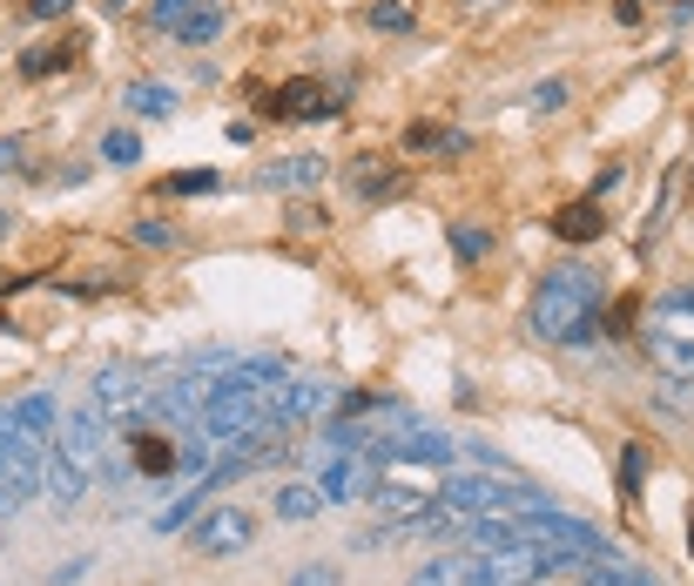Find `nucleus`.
<instances>
[{
	"instance_id": "obj_7",
	"label": "nucleus",
	"mask_w": 694,
	"mask_h": 586,
	"mask_svg": "<svg viewBox=\"0 0 694 586\" xmlns=\"http://www.w3.org/2000/svg\"><path fill=\"white\" fill-rule=\"evenodd\" d=\"M149 404H155V384H149V378H135V371H102V378H95V411L129 418V425H135Z\"/></svg>"
},
{
	"instance_id": "obj_15",
	"label": "nucleus",
	"mask_w": 694,
	"mask_h": 586,
	"mask_svg": "<svg viewBox=\"0 0 694 586\" xmlns=\"http://www.w3.org/2000/svg\"><path fill=\"white\" fill-rule=\"evenodd\" d=\"M122 109L142 115V122H169V115H176V89L142 74V81H129V89H122Z\"/></svg>"
},
{
	"instance_id": "obj_25",
	"label": "nucleus",
	"mask_w": 694,
	"mask_h": 586,
	"mask_svg": "<svg viewBox=\"0 0 694 586\" xmlns=\"http://www.w3.org/2000/svg\"><path fill=\"white\" fill-rule=\"evenodd\" d=\"M486 249H492V229H479V223H452V257H459L466 270L486 257Z\"/></svg>"
},
{
	"instance_id": "obj_39",
	"label": "nucleus",
	"mask_w": 694,
	"mask_h": 586,
	"mask_svg": "<svg viewBox=\"0 0 694 586\" xmlns=\"http://www.w3.org/2000/svg\"><path fill=\"white\" fill-rule=\"evenodd\" d=\"M0 236H8V216H0Z\"/></svg>"
},
{
	"instance_id": "obj_28",
	"label": "nucleus",
	"mask_w": 694,
	"mask_h": 586,
	"mask_svg": "<svg viewBox=\"0 0 694 586\" xmlns=\"http://www.w3.org/2000/svg\"><path fill=\"white\" fill-rule=\"evenodd\" d=\"M641 479H647V445H627L621 452V498H641Z\"/></svg>"
},
{
	"instance_id": "obj_5",
	"label": "nucleus",
	"mask_w": 694,
	"mask_h": 586,
	"mask_svg": "<svg viewBox=\"0 0 694 586\" xmlns=\"http://www.w3.org/2000/svg\"><path fill=\"white\" fill-rule=\"evenodd\" d=\"M54 445H61V459H68L74 472H89V479L109 472V432H102V418H95V411L61 418V425H54Z\"/></svg>"
},
{
	"instance_id": "obj_1",
	"label": "nucleus",
	"mask_w": 694,
	"mask_h": 586,
	"mask_svg": "<svg viewBox=\"0 0 694 586\" xmlns=\"http://www.w3.org/2000/svg\"><path fill=\"white\" fill-rule=\"evenodd\" d=\"M600 323V277L586 264H560L540 277L533 290V310H527V330L540 345H586Z\"/></svg>"
},
{
	"instance_id": "obj_24",
	"label": "nucleus",
	"mask_w": 694,
	"mask_h": 586,
	"mask_svg": "<svg viewBox=\"0 0 694 586\" xmlns=\"http://www.w3.org/2000/svg\"><path fill=\"white\" fill-rule=\"evenodd\" d=\"M102 162H109V169L142 162V135H135V128H102Z\"/></svg>"
},
{
	"instance_id": "obj_12",
	"label": "nucleus",
	"mask_w": 694,
	"mask_h": 586,
	"mask_svg": "<svg viewBox=\"0 0 694 586\" xmlns=\"http://www.w3.org/2000/svg\"><path fill=\"white\" fill-rule=\"evenodd\" d=\"M41 492L54 498V513H74L81 498H89V472H74L61 459V445H48V472H41Z\"/></svg>"
},
{
	"instance_id": "obj_31",
	"label": "nucleus",
	"mask_w": 694,
	"mask_h": 586,
	"mask_svg": "<svg viewBox=\"0 0 694 586\" xmlns=\"http://www.w3.org/2000/svg\"><path fill=\"white\" fill-rule=\"evenodd\" d=\"M290 586H344V573H337L330 559H310V566H297V573H290Z\"/></svg>"
},
{
	"instance_id": "obj_19",
	"label": "nucleus",
	"mask_w": 694,
	"mask_h": 586,
	"mask_svg": "<svg viewBox=\"0 0 694 586\" xmlns=\"http://www.w3.org/2000/svg\"><path fill=\"white\" fill-rule=\"evenodd\" d=\"M223 21H229V14L216 8V0H196V8H190V21L176 28V41H183V48H210V41L223 34Z\"/></svg>"
},
{
	"instance_id": "obj_3",
	"label": "nucleus",
	"mask_w": 694,
	"mask_h": 586,
	"mask_svg": "<svg viewBox=\"0 0 694 586\" xmlns=\"http://www.w3.org/2000/svg\"><path fill=\"white\" fill-rule=\"evenodd\" d=\"M337 404V384L330 378H277L271 391V432H297L310 418H324Z\"/></svg>"
},
{
	"instance_id": "obj_14",
	"label": "nucleus",
	"mask_w": 694,
	"mask_h": 586,
	"mask_svg": "<svg viewBox=\"0 0 694 586\" xmlns=\"http://www.w3.org/2000/svg\"><path fill=\"white\" fill-rule=\"evenodd\" d=\"M405 148L411 155H452L459 162V155H472V135L466 128H439V122H411L405 128Z\"/></svg>"
},
{
	"instance_id": "obj_2",
	"label": "nucleus",
	"mask_w": 694,
	"mask_h": 586,
	"mask_svg": "<svg viewBox=\"0 0 694 586\" xmlns=\"http://www.w3.org/2000/svg\"><path fill=\"white\" fill-rule=\"evenodd\" d=\"M439 498L446 506H459V513H547L553 498L547 492H533V485H512V479H486V472H466V479H446L439 485Z\"/></svg>"
},
{
	"instance_id": "obj_30",
	"label": "nucleus",
	"mask_w": 694,
	"mask_h": 586,
	"mask_svg": "<svg viewBox=\"0 0 694 586\" xmlns=\"http://www.w3.org/2000/svg\"><path fill=\"white\" fill-rule=\"evenodd\" d=\"M330 223V209L324 203H290V216H284V229L290 236H310V229H324Z\"/></svg>"
},
{
	"instance_id": "obj_11",
	"label": "nucleus",
	"mask_w": 694,
	"mask_h": 586,
	"mask_svg": "<svg viewBox=\"0 0 694 586\" xmlns=\"http://www.w3.org/2000/svg\"><path fill=\"white\" fill-rule=\"evenodd\" d=\"M122 439H129V459H135V472H142V479H169V472L183 465V452L169 445L162 432H149V425H129Z\"/></svg>"
},
{
	"instance_id": "obj_9",
	"label": "nucleus",
	"mask_w": 694,
	"mask_h": 586,
	"mask_svg": "<svg viewBox=\"0 0 694 586\" xmlns=\"http://www.w3.org/2000/svg\"><path fill=\"white\" fill-rule=\"evenodd\" d=\"M479 579H486V553L466 546V553H431L405 586H479Z\"/></svg>"
},
{
	"instance_id": "obj_10",
	"label": "nucleus",
	"mask_w": 694,
	"mask_h": 586,
	"mask_svg": "<svg viewBox=\"0 0 694 586\" xmlns=\"http://www.w3.org/2000/svg\"><path fill=\"white\" fill-rule=\"evenodd\" d=\"M256 183L277 189V196H297V189H317L324 183V155H284V162H264Z\"/></svg>"
},
{
	"instance_id": "obj_8",
	"label": "nucleus",
	"mask_w": 694,
	"mask_h": 586,
	"mask_svg": "<svg viewBox=\"0 0 694 586\" xmlns=\"http://www.w3.org/2000/svg\"><path fill=\"white\" fill-rule=\"evenodd\" d=\"M371 459H385V465H398V459H411V465H446V459H452V439H446V432H425V425H411V432L371 439Z\"/></svg>"
},
{
	"instance_id": "obj_33",
	"label": "nucleus",
	"mask_w": 694,
	"mask_h": 586,
	"mask_svg": "<svg viewBox=\"0 0 694 586\" xmlns=\"http://www.w3.org/2000/svg\"><path fill=\"white\" fill-rule=\"evenodd\" d=\"M533 109H540V115H560V109H567V81H540V89H533Z\"/></svg>"
},
{
	"instance_id": "obj_16",
	"label": "nucleus",
	"mask_w": 694,
	"mask_h": 586,
	"mask_svg": "<svg viewBox=\"0 0 694 586\" xmlns=\"http://www.w3.org/2000/svg\"><path fill=\"white\" fill-rule=\"evenodd\" d=\"M647 330H667V338H687V345H694V290H674V297H661Z\"/></svg>"
},
{
	"instance_id": "obj_26",
	"label": "nucleus",
	"mask_w": 694,
	"mask_h": 586,
	"mask_svg": "<svg viewBox=\"0 0 694 586\" xmlns=\"http://www.w3.org/2000/svg\"><path fill=\"white\" fill-rule=\"evenodd\" d=\"M216 189H223L216 169H183V176H169V183H162V196H216Z\"/></svg>"
},
{
	"instance_id": "obj_35",
	"label": "nucleus",
	"mask_w": 694,
	"mask_h": 586,
	"mask_svg": "<svg viewBox=\"0 0 694 586\" xmlns=\"http://www.w3.org/2000/svg\"><path fill=\"white\" fill-rule=\"evenodd\" d=\"M21 148H28L21 135H0V169H21Z\"/></svg>"
},
{
	"instance_id": "obj_36",
	"label": "nucleus",
	"mask_w": 694,
	"mask_h": 586,
	"mask_svg": "<svg viewBox=\"0 0 694 586\" xmlns=\"http://www.w3.org/2000/svg\"><path fill=\"white\" fill-rule=\"evenodd\" d=\"M641 14H647V0H621V8H614V21H621V28H634Z\"/></svg>"
},
{
	"instance_id": "obj_27",
	"label": "nucleus",
	"mask_w": 694,
	"mask_h": 586,
	"mask_svg": "<svg viewBox=\"0 0 694 586\" xmlns=\"http://www.w3.org/2000/svg\"><path fill=\"white\" fill-rule=\"evenodd\" d=\"M190 8H196V0H149V28L155 34H176L190 21Z\"/></svg>"
},
{
	"instance_id": "obj_22",
	"label": "nucleus",
	"mask_w": 694,
	"mask_h": 586,
	"mask_svg": "<svg viewBox=\"0 0 694 586\" xmlns=\"http://www.w3.org/2000/svg\"><path fill=\"white\" fill-rule=\"evenodd\" d=\"M271 506H277V520H317L324 513V492L317 485H277Z\"/></svg>"
},
{
	"instance_id": "obj_32",
	"label": "nucleus",
	"mask_w": 694,
	"mask_h": 586,
	"mask_svg": "<svg viewBox=\"0 0 694 586\" xmlns=\"http://www.w3.org/2000/svg\"><path fill=\"white\" fill-rule=\"evenodd\" d=\"M135 243H149V249H176V223H155V216H142V223H135Z\"/></svg>"
},
{
	"instance_id": "obj_23",
	"label": "nucleus",
	"mask_w": 694,
	"mask_h": 586,
	"mask_svg": "<svg viewBox=\"0 0 694 586\" xmlns=\"http://www.w3.org/2000/svg\"><path fill=\"white\" fill-rule=\"evenodd\" d=\"M14 418H21V425H28L34 439H54V425H61V404H54L48 391H34V398H21V404H14Z\"/></svg>"
},
{
	"instance_id": "obj_20",
	"label": "nucleus",
	"mask_w": 694,
	"mask_h": 586,
	"mask_svg": "<svg viewBox=\"0 0 694 586\" xmlns=\"http://www.w3.org/2000/svg\"><path fill=\"white\" fill-rule=\"evenodd\" d=\"M74 41H61V48H28L14 68H21V81H48V74H61V68H74Z\"/></svg>"
},
{
	"instance_id": "obj_17",
	"label": "nucleus",
	"mask_w": 694,
	"mask_h": 586,
	"mask_svg": "<svg viewBox=\"0 0 694 586\" xmlns=\"http://www.w3.org/2000/svg\"><path fill=\"white\" fill-rule=\"evenodd\" d=\"M351 189H358V203H391V196H405V169H371V162H358Z\"/></svg>"
},
{
	"instance_id": "obj_4",
	"label": "nucleus",
	"mask_w": 694,
	"mask_h": 586,
	"mask_svg": "<svg viewBox=\"0 0 694 586\" xmlns=\"http://www.w3.org/2000/svg\"><path fill=\"white\" fill-rule=\"evenodd\" d=\"M249 539H256V513H243V506H210L190 526V546L203 559H236V553H249Z\"/></svg>"
},
{
	"instance_id": "obj_21",
	"label": "nucleus",
	"mask_w": 694,
	"mask_h": 586,
	"mask_svg": "<svg viewBox=\"0 0 694 586\" xmlns=\"http://www.w3.org/2000/svg\"><path fill=\"white\" fill-rule=\"evenodd\" d=\"M210 492H216V485H210V479H196V485L176 498V506H162V513H155V533H183V526L196 520V506H210Z\"/></svg>"
},
{
	"instance_id": "obj_38",
	"label": "nucleus",
	"mask_w": 694,
	"mask_h": 586,
	"mask_svg": "<svg viewBox=\"0 0 694 586\" xmlns=\"http://www.w3.org/2000/svg\"><path fill=\"white\" fill-rule=\"evenodd\" d=\"M580 586H606V579H593V573H580Z\"/></svg>"
},
{
	"instance_id": "obj_29",
	"label": "nucleus",
	"mask_w": 694,
	"mask_h": 586,
	"mask_svg": "<svg viewBox=\"0 0 694 586\" xmlns=\"http://www.w3.org/2000/svg\"><path fill=\"white\" fill-rule=\"evenodd\" d=\"M371 28H385V34H411V8H405V0H371Z\"/></svg>"
},
{
	"instance_id": "obj_37",
	"label": "nucleus",
	"mask_w": 694,
	"mask_h": 586,
	"mask_svg": "<svg viewBox=\"0 0 694 586\" xmlns=\"http://www.w3.org/2000/svg\"><path fill=\"white\" fill-rule=\"evenodd\" d=\"M687 559H694V506H687Z\"/></svg>"
},
{
	"instance_id": "obj_34",
	"label": "nucleus",
	"mask_w": 694,
	"mask_h": 586,
	"mask_svg": "<svg viewBox=\"0 0 694 586\" xmlns=\"http://www.w3.org/2000/svg\"><path fill=\"white\" fill-rule=\"evenodd\" d=\"M74 0H28V21H61Z\"/></svg>"
},
{
	"instance_id": "obj_18",
	"label": "nucleus",
	"mask_w": 694,
	"mask_h": 586,
	"mask_svg": "<svg viewBox=\"0 0 694 586\" xmlns=\"http://www.w3.org/2000/svg\"><path fill=\"white\" fill-rule=\"evenodd\" d=\"M317 492H324V506H344V498H358V492H365V465H351V459H337V465H324V479H317Z\"/></svg>"
},
{
	"instance_id": "obj_13",
	"label": "nucleus",
	"mask_w": 694,
	"mask_h": 586,
	"mask_svg": "<svg viewBox=\"0 0 694 586\" xmlns=\"http://www.w3.org/2000/svg\"><path fill=\"white\" fill-rule=\"evenodd\" d=\"M553 236H560V243H600V236H606V216H600V203H593V196H580V203L553 209Z\"/></svg>"
},
{
	"instance_id": "obj_6",
	"label": "nucleus",
	"mask_w": 694,
	"mask_h": 586,
	"mask_svg": "<svg viewBox=\"0 0 694 586\" xmlns=\"http://www.w3.org/2000/svg\"><path fill=\"white\" fill-rule=\"evenodd\" d=\"M264 115H271V122H330V115H337V102L324 95V81H310V74H290L284 89H271Z\"/></svg>"
}]
</instances>
